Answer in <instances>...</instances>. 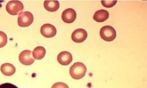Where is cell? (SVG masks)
I'll return each instance as SVG.
<instances>
[{"mask_svg":"<svg viewBox=\"0 0 147 88\" xmlns=\"http://www.w3.org/2000/svg\"><path fill=\"white\" fill-rule=\"evenodd\" d=\"M86 72V67L81 62L74 63L70 69V75L73 79H81L85 77Z\"/></svg>","mask_w":147,"mask_h":88,"instance_id":"cell-1","label":"cell"},{"mask_svg":"<svg viewBox=\"0 0 147 88\" xmlns=\"http://www.w3.org/2000/svg\"><path fill=\"white\" fill-rule=\"evenodd\" d=\"M100 37L107 42L113 41L116 38V30L111 26H103L100 30Z\"/></svg>","mask_w":147,"mask_h":88,"instance_id":"cell-2","label":"cell"},{"mask_svg":"<svg viewBox=\"0 0 147 88\" xmlns=\"http://www.w3.org/2000/svg\"><path fill=\"white\" fill-rule=\"evenodd\" d=\"M6 11L11 15H17L22 13L23 10V4L21 1H10L6 5Z\"/></svg>","mask_w":147,"mask_h":88,"instance_id":"cell-3","label":"cell"},{"mask_svg":"<svg viewBox=\"0 0 147 88\" xmlns=\"http://www.w3.org/2000/svg\"><path fill=\"white\" fill-rule=\"evenodd\" d=\"M33 15L30 12H23L18 17V25L20 27H29L33 22Z\"/></svg>","mask_w":147,"mask_h":88,"instance_id":"cell-4","label":"cell"},{"mask_svg":"<svg viewBox=\"0 0 147 88\" xmlns=\"http://www.w3.org/2000/svg\"><path fill=\"white\" fill-rule=\"evenodd\" d=\"M40 33L43 37H45L47 38H54L56 35V29L54 25L47 23L44 24L40 29Z\"/></svg>","mask_w":147,"mask_h":88,"instance_id":"cell-5","label":"cell"},{"mask_svg":"<svg viewBox=\"0 0 147 88\" xmlns=\"http://www.w3.org/2000/svg\"><path fill=\"white\" fill-rule=\"evenodd\" d=\"M31 52L30 50H24L22 51L20 55H19V60L20 62L23 65H26V66H30L31 64L34 63V60L31 56Z\"/></svg>","mask_w":147,"mask_h":88,"instance_id":"cell-6","label":"cell"},{"mask_svg":"<svg viewBox=\"0 0 147 88\" xmlns=\"http://www.w3.org/2000/svg\"><path fill=\"white\" fill-rule=\"evenodd\" d=\"M88 38V32L83 29L76 30L71 34V39L75 43H82Z\"/></svg>","mask_w":147,"mask_h":88,"instance_id":"cell-7","label":"cell"},{"mask_svg":"<svg viewBox=\"0 0 147 88\" xmlns=\"http://www.w3.org/2000/svg\"><path fill=\"white\" fill-rule=\"evenodd\" d=\"M77 17L76 11L72 8H68V9L64 10L62 13V19L65 23H72Z\"/></svg>","mask_w":147,"mask_h":88,"instance_id":"cell-8","label":"cell"},{"mask_svg":"<svg viewBox=\"0 0 147 88\" xmlns=\"http://www.w3.org/2000/svg\"><path fill=\"white\" fill-rule=\"evenodd\" d=\"M57 60H58V62L61 65L67 66V65H69L71 62L72 55H71V52H66V51L62 52H60V54H58Z\"/></svg>","mask_w":147,"mask_h":88,"instance_id":"cell-9","label":"cell"},{"mask_svg":"<svg viewBox=\"0 0 147 88\" xmlns=\"http://www.w3.org/2000/svg\"><path fill=\"white\" fill-rule=\"evenodd\" d=\"M44 7L48 12H55L59 9L60 3L57 0H46L44 2Z\"/></svg>","mask_w":147,"mask_h":88,"instance_id":"cell-10","label":"cell"},{"mask_svg":"<svg viewBox=\"0 0 147 88\" xmlns=\"http://www.w3.org/2000/svg\"><path fill=\"white\" fill-rule=\"evenodd\" d=\"M93 18L96 22H103L109 18V13L107 10H98L94 13Z\"/></svg>","mask_w":147,"mask_h":88,"instance_id":"cell-11","label":"cell"},{"mask_svg":"<svg viewBox=\"0 0 147 88\" xmlns=\"http://www.w3.org/2000/svg\"><path fill=\"white\" fill-rule=\"evenodd\" d=\"M0 70H1V72L5 76L9 77V76H13L15 73L16 69L11 63H4V64L1 65V67H0Z\"/></svg>","mask_w":147,"mask_h":88,"instance_id":"cell-12","label":"cell"},{"mask_svg":"<svg viewBox=\"0 0 147 88\" xmlns=\"http://www.w3.org/2000/svg\"><path fill=\"white\" fill-rule=\"evenodd\" d=\"M31 54L35 60H42L46 55V49L43 46H38L33 50Z\"/></svg>","mask_w":147,"mask_h":88,"instance_id":"cell-13","label":"cell"},{"mask_svg":"<svg viewBox=\"0 0 147 88\" xmlns=\"http://www.w3.org/2000/svg\"><path fill=\"white\" fill-rule=\"evenodd\" d=\"M7 41H8V39H7L6 34L3 31H0V48H2L5 46H6Z\"/></svg>","mask_w":147,"mask_h":88,"instance_id":"cell-14","label":"cell"},{"mask_svg":"<svg viewBox=\"0 0 147 88\" xmlns=\"http://www.w3.org/2000/svg\"><path fill=\"white\" fill-rule=\"evenodd\" d=\"M101 3L105 7L110 8V7H112L113 5H115L117 4V1H116V0H111V1H105V0H102Z\"/></svg>","mask_w":147,"mask_h":88,"instance_id":"cell-15","label":"cell"},{"mask_svg":"<svg viewBox=\"0 0 147 88\" xmlns=\"http://www.w3.org/2000/svg\"><path fill=\"white\" fill-rule=\"evenodd\" d=\"M52 88H69V86L66 84H64V83L58 82V83H55V85H53Z\"/></svg>","mask_w":147,"mask_h":88,"instance_id":"cell-16","label":"cell"},{"mask_svg":"<svg viewBox=\"0 0 147 88\" xmlns=\"http://www.w3.org/2000/svg\"><path fill=\"white\" fill-rule=\"evenodd\" d=\"M0 88H18V87L11 83H4L2 85H0Z\"/></svg>","mask_w":147,"mask_h":88,"instance_id":"cell-17","label":"cell"}]
</instances>
